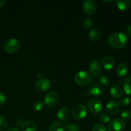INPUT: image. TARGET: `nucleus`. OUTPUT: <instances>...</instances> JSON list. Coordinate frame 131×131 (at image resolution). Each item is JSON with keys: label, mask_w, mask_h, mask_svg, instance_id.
<instances>
[{"label": "nucleus", "mask_w": 131, "mask_h": 131, "mask_svg": "<svg viewBox=\"0 0 131 131\" xmlns=\"http://www.w3.org/2000/svg\"><path fill=\"white\" fill-rule=\"evenodd\" d=\"M128 42V37L125 33L117 32L111 35L108 38V43L115 49H122L126 46Z\"/></svg>", "instance_id": "f257e3e1"}, {"label": "nucleus", "mask_w": 131, "mask_h": 131, "mask_svg": "<svg viewBox=\"0 0 131 131\" xmlns=\"http://www.w3.org/2000/svg\"><path fill=\"white\" fill-rule=\"evenodd\" d=\"M75 83L79 86H86L92 81V76L89 72L84 70L78 72L74 76Z\"/></svg>", "instance_id": "f03ea898"}, {"label": "nucleus", "mask_w": 131, "mask_h": 131, "mask_svg": "<svg viewBox=\"0 0 131 131\" xmlns=\"http://www.w3.org/2000/svg\"><path fill=\"white\" fill-rule=\"evenodd\" d=\"M20 47V43L16 38H11L4 44V50L7 53L13 54L18 51Z\"/></svg>", "instance_id": "7ed1b4c3"}, {"label": "nucleus", "mask_w": 131, "mask_h": 131, "mask_svg": "<svg viewBox=\"0 0 131 131\" xmlns=\"http://www.w3.org/2000/svg\"><path fill=\"white\" fill-rule=\"evenodd\" d=\"M72 115L75 120H83L87 115V108L83 104L77 105L73 109Z\"/></svg>", "instance_id": "20e7f679"}, {"label": "nucleus", "mask_w": 131, "mask_h": 131, "mask_svg": "<svg viewBox=\"0 0 131 131\" xmlns=\"http://www.w3.org/2000/svg\"><path fill=\"white\" fill-rule=\"evenodd\" d=\"M59 100V95L55 91H51L45 95L43 103L49 107H52L58 103Z\"/></svg>", "instance_id": "39448f33"}, {"label": "nucleus", "mask_w": 131, "mask_h": 131, "mask_svg": "<svg viewBox=\"0 0 131 131\" xmlns=\"http://www.w3.org/2000/svg\"><path fill=\"white\" fill-rule=\"evenodd\" d=\"M88 107L91 113L93 114H98L102 110V102L98 99H91L88 102Z\"/></svg>", "instance_id": "423d86ee"}, {"label": "nucleus", "mask_w": 131, "mask_h": 131, "mask_svg": "<svg viewBox=\"0 0 131 131\" xmlns=\"http://www.w3.org/2000/svg\"><path fill=\"white\" fill-rule=\"evenodd\" d=\"M125 123L122 118L113 119L108 125V131H124Z\"/></svg>", "instance_id": "0eeeda50"}, {"label": "nucleus", "mask_w": 131, "mask_h": 131, "mask_svg": "<svg viewBox=\"0 0 131 131\" xmlns=\"http://www.w3.org/2000/svg\"><path fill=\"white\" fill-rule=\"evenodd\" d=\"M51 83L47 78H42L39 79L35 83V89L40 93L46 92L51 88Z\"/></svg>", "instance_id": "6e6552de"}, {"label": "nucleus", "mask_w": 131, "mask_h": 131, "mask_svg": "<svg viewBox=\"0 0 131 131\" xmlns=\"http://www.w3.org/2000/svg\"><path fill=\"white\" fill-rule=\"evenodd\" d=\"M106 111L111 115H115L119 113L120 110V104L119 102L115 100H112L107 102L106 107Z\"/></svg>", "instance_id": "1a4fd4ad"}, {"label": "nucleus", "mask_w": 131, "mask_h": 131, "mask_svg": "<svg viewBox=\"0 0 131 131\" xmlns=\"http://www.w3.org/2000/svg\"><path fill=\"white\" fill-rule=\"evenodd\" d=\"M83 10L86 15H93L97 10L95 3L92 0H86L83 3Z\"/></svg>", "instance_id": "9d476101"}, {"label": "nucleus", "mask_w": 131, "mask_h": 131, "mask_svg": "<svg viewBox=\"0 0 131 131\" xmlns=\"http://www.w3.org/2000/svg\"><path fill=\"white\" fill-rule=\"evenodd\" d=\"M89 71L92 75L99 76L101 74L102 68L101 63L97 60H93L89 65Z\"/></svg>", "instance_id": "9b49d317"}, {"label": "nucleus", "mask_w": 131, "mask_h": 131, "mask_svg": "<svg viewBox=\"0 0 131 131\" xmlns=\"http://www.w3.org/2000/svg\"><path fill=\"white\" fill-rule=\"evenodd\" d=\"M72 112L67 107H63L58 111V118L62 122H67L70 120Z\"/></svg>", "instance_id": "f8f14e48"}, {"label": "nucleus", "mask_w": 131, "mask_h": 131, "mask_svg": "<svg viewBox=\"0 0 131 131\" xmlns=\"http://www.w3.org/2000/svg\"><path fill=\"white\" fill-rule=\"evenodd\" d=\"M88 93L95 97H99L103 94L104 89L100 84L93 83L88 87Z\"/></svg>", "instance_id": "ddd939ff"}, {"label": "nucleus", "mask_w": 131, "mask_h": 131, "mask_svg": "<svg viewBox=\"0 0 131 131\" xmlns=\"http://www.w3.org/2000/svg\"><path fill=\"white\" fill-rule=\"evenodd\" d=\"M115 59L110 55H106L102 59V65L106 70H111L115 67Z\"/></svg>", "instance_id": "4468645a"}, {"label": "nucleus", "mask_w": 131, "mask_h": 131, "mask_svg": "<svg viewBox=\"0 0 131 131\" xmlns=\"http://www.w3.org/2000/svg\"><path fill=\"white\" fill-rule=\"evenodd\" d=\"M116 72L117 75L120 78H124L127 75L129 72L128 66L124 63H120L117 65L116 69Z\"/></svg>", "instance_id": "2eb2a0df"}, {"label": "nucleus", "mask_w": 131, "mask_h": 131, "mask_svg": "<svg viewBox=\"0 0 131 131\" xmlns=\"http://www.w3.org/2000/svg\"><path fill=\"white\" fill-rule=\"evenodd\" d=\"M110 95L114 99H119L122 96L123 90L118 85H113L110 89Z\"/></svg>", "instance_id": "dca6fc26"}, {"label": "nucleus", "mask_w": 131, "mask_h": 131, "mask_svg": "<svg viewBox=\"0 0 131 131\" xmlns=\"http://www.w3.org/2000/svg\"><path fill=\"white\" fill-rule=\"evenodd\" d=\"M88 38L92 42H96L101 38V31L97 28H93L88 32Z\"/></svg>", "instance_id": "f3484780"}, {"label": "nucleus", "mask_w": 131, "mask_h": 131, "mask_svg": "<svg viewBox=\"0 0 131 131\" xmlns=\"http://www.w3.org/2000/svg\"><path fill=\"white\" fill-rule=\"evenodd\" d=\"M37 124L33 121H27L24 122L21 126V131H36Z\"/></svg>", "instance_id": "a211bd4d"}, {"label": "nucleus", "mask_w": 131, "mask_h": 131, "mask_svg": "<svg viewBox=\"0 0 131 131\" xmlns=\"http://www.w3.org/2000/svg\"><path fill=\"white\" fill-rule=\"evenodd\" d=\"M116 6L122 11H127L130 7L131 2L129 0H118L116 2Z\"/></svg>", "instance_id": "6ab92c4d"}, {"label": "nucleus", "mask_w": 131, "mask_h": 131, "mask_svg": "<svg viewBox=\"0 0 131 131\" xmlns=\"http://www.w3.org/2000/svg\"><path fill=\"white\" fill-rule=\"evenodd\" d=\"M49 131H65V126L60 122H54L50 125Z\"/></svg>", "instance_id": "aec40b11"}, {"label": "nucleus", "mask_w": 131, "mask_h": 131, "mask_svg": "<svg viewBox=\"0 0 131 131\" xmlns=\"http://www.w3.org/2000/svg\"><path fill=\"white\" fill-rule=\"evenodd\" d=\"M124 91L127 95L131 96V76L127 77L123 81Z\"/></svg>", "instance_id": "412c9836"}, {"label": "nucleus", "mask_w": 131, "mask_h": 131, "mask_svg": "<svg viewBox=\"0 0 131 131\" xmlns=\"http://www.w3.org/2000/svg\"><path fill=\"white\" fill-rule=\"evenodd\" d=\"M99 120L102 124H107L110 122V118L109 115L106 113H101L99 117Z\"/></svg>", "instance_id": "4be33fe9"}, {"label": "nucleus", "mask_w": 131, "mask_h": 131, "mask_svg": "<svg viewBox=\"0 0 131 131\" xmlns=\"http://www.w3.org/2000/svg\"><path fill=\"white\" fill-rule=\"evenodd\" d=\"M44 106V103L42 101H37L33 103V110L36 111H40L43 108Z\"/></svg>", "instance_id": "5701e85b"}, {"label": "nucleus", "mask_w": 131, "mask_h": 131, "mask_svg": "<svg viewBox=\"0 0 131 131\" xmlns=\"http://www.w3.org/2000/svg\"><path fill=\"white\" fill-rule=\"evenodd\" d=\"M83 27H84L85 29H89L93 26V23L92 19H91L90 17H86L84 19L83 23Z\"/></svg>", "instance_id": "b1692460"}, {"label": "nucleus", "mask_w": 131, "mask_h": 131, "mask_svg": "<svg viewBox=\"0 0 131 131\" xmlns=\"http://www.w3.org/2000/svg\"><path fill=\"white\" fill-rule=\"evenodd\" d=\"M65 129L67 131H81V129L77 124L70 123L68 124L65 127Z\"/></svg>", "instance_id": "393cba45"}, {"label": "nucleus", "mask_w": 131, "mask_h": 131, "mask_svg": "<svg viewBox=\"0 0 131 131\" xmlns=\"http://www.w3.org/2000/svg\"><path fill=\"white\" fill-rule=\"evenodd\" d=\"M99 81L102 85L107 86L110 84V79L106 75H101L99 78Z\"/></svg>", "instance_id": "a878e982"}, {"label": "nucleus", "mask_w": 131, "mask_h": 131, "mask_svg": "<svg viewBox=\"0 0 131 131\" xmlns=\"http://www.w3.org/2000/svg\"><path fill=\"white\" fill-rule=\"evenodd\" d=\"M8 125V120L3 115H0V130H5Z\"/></svg>", "instance_id": "bb28decb"}, {"label": "nucleus", "mask_w": 131, "mask_h": 131, "mask_svg": "<svg viewBox=\"0 0 131 131\" xmlns=\"http://www.w3.org/2000/svg\"><path fill=\"white\" fill-rule=\"evenodd\" d=\"M120 116L124 120H129L131 118V111L129 110H124L122 111Z\"/></svg>", "instance_id": "cd10ccee"}, {"label": "nucleus", "mask_w": 131, "mask_h": 131, "mask_svg": "<svg viewBox=\"0 0 131 131\" xmlns=\"http://www.w3.org/2000/svg\"><path fill=\"white\" fill-rule=\"evenodd\" d=\"M119 103L122 106H127L130 104V99L128 97H124L120 99Z\"/></svg>", "instance_id": "c85d7f7f"}, {"label": "nucleus", "mask_w": 131, "mask_h": 131, "mask_svg": "<svg viewBox=\"0 0 131 131\" xmlns=\"http://www.w3.org/2000/svg\"><path fill=\"white\" fill-rule=\"evenodd\" d=\"M92 131H107V129L102 124H96L93 126Z\"/></svg>", "instance_id": "c756f323"}, {"label": "nucleus", "mask_w": 131, "mask_h": 131, "mask_svg": "<svg viewBox=\"0 0 131 131\" xmlns=\"http://www.w3.org/2000/svg\"><path fill=\"white\" fill-rule=\"evenodd\" d=\"M6 102V97L3 92H0V106H3Z\"/></svg>", "instance_id": "7c9ffc66"}, {"label": "nucleus", "mask_w": 131, "mask_h": 131, "mask_svg": "<svg viewBox=\"0 0 131 131\" xmlns=\"http://www.w3.org/2000/svg\"><path fill=\"white\" fill-rule=\"evenodd\" d=\"M126 31L129 35L131 36V24H129V25H128L127 26Z\"/></svg>", "instance_id": "2f4dec72"}, {"label": "nucleus", "mask_w": 131, "mask_h": 131, "mask_svg": "<svg viewBox=\"0 0 131 131\" xmlns=\"http://www.w3.org/2000/svg\"><path fill=\"white\" fill-rule=\"evenodd\" d=\"M6 131H20L17 128H15V127H12L10 129H8Z\"/></svg>", "instance_id": "473e14b6"}, {"label": "nucleus", "mask_w": 131, "mask_h": 131, "mask_svg": "<svg viewBox=\"0 0 131 131\" xmlns=\"http://www.w3.org/2000/svg\"><path fill=\"white\" fill-rule=\"evenodd\" d=\"M5 3H6V1H5V0H0V7L3 6Z\"/></svg>", "instance_id": "72a5a7b5"}, {"label": "nucleus", "mask_w": 131, "mask_h": 131, "mask_svg": "<svg viewBox=\"0 0 131 131\" xmlns=\"http://www.w3.org/2000/svg\"><path fill=\"white\" fill-rule=\"evenodd\" d=\"M130 2H131V1H130Z\"/></svg>", "instance_id": "f704fd0d"}]
</instances>
